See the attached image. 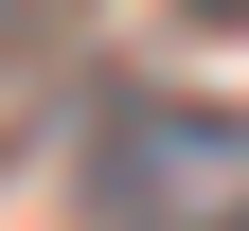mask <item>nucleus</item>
Segmentation results:
<instances>
[{
    "label": "nucleus",
    "instance_id": "f257e3e1",
    "mask_svg": "<svg viewBox=\"0 0 249 231\" xmlns=\"http://www.w3.org/2000/svg\"><path fill=\"white\" fill-rule=\"evenodd\" d=\"M231 195H249V124H213V107H124L89 142V213L107 231H196Z\"/></svg>",
    "mask_w": 249,
    "mask_h": 231
},
{
    "label": "nucleus",
    "instance_id": "f03ea898",
    "mask_svg": "<svg viewBox=\"0 0 249 231\" xmlns=\"http://www.w3.org/2000/svg\"><path fill=\"white\" fill-rule=\"evenodd\" d=\"M178 18H196V36H249V0H178Z\"/></svg>",
    "mask_w": 249,
    "mask_h": 231
}]
</instances>
